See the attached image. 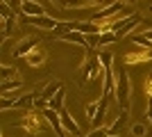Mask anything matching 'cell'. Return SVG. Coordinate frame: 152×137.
I'll list each match as a JSON object with an SVG mask.
<instances>
[{
  "label": "cell",
  "instance_id": "obj_2",
  "mask_svg": "<svg viewBox=\"0 0 152 137\" xmlns=\"http://www.w3.org/2000/svg\"><path fill=\"white\" fill-rule=\"evenodd\" d=\"M45 124H48V121H45V117H43V114H39L37 110L25 112V117L20 119V126H23L27 133H39V130H43Z\"/></svg>",
  "mask_w": 152,
  "mask_h": 137
},
{
  "label": "cell",
  "instance_id": "obj_11",
  "mask_svg": "<svg viewBox=\"0 0 152 137\" xmlns=\"http://www.w3.org/2000/svg\"><path fill=\"white\" fill-rule=\"evenodd\" d=\"M23 16H45L43 7L39 2H30V0H23Z\"/></svg>",
  "mask_w": 152,
  "mask_h": 137
},
{
  "label": "cell",
  "instance_id": "obj_23",
  "mask_svg": "<svg viewBox=\"0 0 152 137\" xmlns=\"http://www.w3.org/2000/svg\"><path fill=\"white\" fill-rule=\"evenodd\" d=\"M86 137H109V133H107V130H102V128H100V130H93L91 135H86Z\"/></svg>",
  "mask_w": 152,
  "mask_h": 137
},
{
  "label": "cell",
  "instance_id": "obj_15",
  "mask_svg": "<svg viewBox=\"0 0 152 137\" xmlns=\"http://www.w3.org/2000/svg\"><path fill=\"white\" fill-rule=\"evenodd\" d=\"M14 89H20V80L18 78L16 80H7V82L0 85V94H2V96H9V91H14Z\"/></svg>",
  "mask_w": 152,
  "mask_h": 137
},
{
  "label": "cell",
  "instance_id": "obj_24",
  "mask_svg": "<svg viewBox=\"0 0 152 137\" xmlns=\"http://www.w3.org/2000/svg\"><path fill=\"white\" fill-rule=\"evenodd\" d=\"M143 37H145V39L152 44V30H145V32H143Z\"/></svg>",
  "mask_w": 152,
  "mask_h": 137
},
{
  "label": "cell",
  "instance_id": "obj_19",
  "mask_svg": "<svg viewBox=\"0 0 152 137\" xmlns=\"http://www.w3.org/2000/svg\"><path fill=\"white\" fill-rule=\"evenodd\" d=\"M9 107H16V98L2 96V98H0V110H9Z\"/></svg>",
  "mask_w": 152,
  "mask_h": 137
},
{
  "label": "cell",
  "instance_id": "obj_10",
  "mask_svg": "<svg viewBox=\"0 0 152 137\" xmlns=\"http://www.w3.org/2000/svg\"><path fill=\"white\" fill-rule=\"evenodd\" d=\"M37 91H32V94H25V96H18L16 98V110H34V101H37Z\"/></svg>",
  "mask_w": 152,
  "mask_h": 137
},
{
  "label": "cell",
  "instance_id": "obj_9",
  "mask_svg": "<svg viewBox=\"0 0 152 137\" xmlns=\"http://www.w3.org/2000/svg\"><path fill=\"white\" fill-rule=\"evenodd\" d=\"M61 82H59V80H50V82H48V85L43 87V91H39V98H43V101H48V103H50L52 98L57 96V91L61 89Z\"/></svg>",
  "mask_w": 152,
  "mask_h": 137
},
{
  "label": "cell",
  "instance_id": "obj_13",
  "mask_svg": "<svg viewBox=\"0 0 152 137\" xmlns=\"http://www.w3.org/2000/svg\"><path fill=\"white\" fill-rule=\"evenodd\" d=\"M98 59H100L102 71L114 69V55H111V50H100V53H98Z\"/></svg>",
  "mask_w": 152,
  "mask_h": 137
},
{
  "label": "cell",
  "instance_id": "obj_18",
  "mask_svg": "<svg viewBox=\"0 0 152 137\" xmlns=\"http://www.w3.org/2000/svg\"><path fill=\"white\" fill-rule=\"evenodd\" d=\"M132 41H134V44H139V46H143L145 50H152V44L143 37V34H132Z\"/></svg>",
  "mask_w": 152,
  "mask_h": 137
},
{
  "label": "cell",
  "instance_id": "obj_12",
  "mask_svg": "<svg viewBox=\"0 0 152 137\" xmlns=\"http://www.w3.org/2000/svg\"><path fill=\"white\" fill-rule=\"evenodd\" d=\"M25 59L30 62V66H41L45 59H48V53H45L43 48H34V50H32Z\"/></svg>",
  "mask_w": 152,
  "mask_h": 137
},
{
  "label": "cell",
  "instance_id": "obj_5",
  "mask_svg": "<svg viewBox=\"0 0 152 137\" xmlns=\"http://www.w3.org/2000/svg\"><path fill=\"white\" fill-rule=\"evenodd\" d=\"M0 16H2V19H0L2 34H5V37H9V34L14 32V23H16V21H14V12L7 7V2H0Z\"/></svg>",
  "mask_w": 152,
  "mask_h": 137
},
{
  "label": "cell",
  "instance_id": "obj_1",
  "mask_svg": "<svg viewBox=\"0 0 152 137\" xmlns=\"http://www.w3.org/2000/svg\"><path fill=\"white\" fill-rule=\"evenodd\" d=\"M129 89H132L129 76L125 71H121L118 73V80H116V101L121 105V110H127V112H129Z\"/></svg>",
  "mask_w": 152,
  "mask_h": 137
},
{
  "label": "cell",
  "instance_id": "obj_22",
  "mask_svg": "<svg viewBox=\"0 0 152 137\" xmlns=\"http://www.w3.org/2000/svg\"><path fill=\"white\" fill-rule=\"evenodd\" d=\"M143 89H145L148 98H152V76H148V78H145V82H143Z\"/></svg>",
  "mask_w": 152,
  "mask_h": 137
},
{
  "label": "cell",
  "instance_id": "obj_4",
  "mask_svg": "<svg viewBox=\"0 0 152 137\" xmlns=\"http://www.w3.org/2000/svg\"><path fill=\"white\" fill-rule=\"evenodd\" d=\"M39 37H23L18 44L14 46V57H27L34 48H39Z\"/></svg>",
  "mask_w": 152,
  "mask_h": 137
},
{
  "label": "cell",
  "instance_id": "obj_14",
  "mask_svg": "<svg viewBox=\"0 0 152 137\" xmlns=\"http://www.w3.org/2000/svg\"><path fill=\"white\" fill-rule=\"evenodd\" d=\"M64 101H66V89H59L57 91V96L50 101V110H55V112H59V110H64Z\"/></svg>",
  "mask_w": 152,
  "mask_h": 137
},
{
  "label": "cell",
  "instance_id": "obj_6",
  "mask_svg": "<svg viewBox=\"0 0 152 137\" xmlns=\"http://www.w3.org/2000/svg\"><path fill=\"white\" fill-rule=\"evenodd\" d=\"M127 119H129V112H127V110H123L121 114H118V117L114 119V124H111V126L107 128L109 137H116V135H121V133L127 128Z\"/></svg>",
  "mask_w": 152,
  "mask_h": 137
},
{
  "label": "cell",
  "instance_id": "obj_21",
  "mask_svg": "<svg viewBox=\"0 0 152 137\" xmlns=\"http://www.w3.org/2000/svg\"><path fill=\"white\" fill-rule=\"evenodd\" d=\"M132 135L134 137H143V135H145V126H143V124H134L132 126Z\"/></svg>",
  "mask_w": 152,
  "mask_h": 137
},
{
  "label": "cell",
  "instance_id": "obj_17",
  "mask_svg": "<svg viewBox=\"0 0 152 137\" xmlns=\"http://www.w3.org/2000/svg\"><path fill=\"white\" fill-rule=\"evenodd\" d=\"M116 41H118L116 32H102L100 34V46H109V44H116Z\"/></svg>",
  "mask_w": 152,
  "mask_h": 137
},
{
  "label": "cell",
  "instance_id": "obj_20",
  "mask_svg": "<svg viewBox=\"0 0 152 137\" xmlns=\"http://www.w3.org/2000/svg\"><path fill=\"white\" fill-rule=\"evenodd\" d=\"M95 114H98V103H89V105H86V119H89L91 124H93Z\"/></svg>",
  "mask_w": 152,
  "mask_h": 137
},
{
  "label": "cell",
  "instance_id": "obj_7",
  "mask_svg": "<svg viewBox=\"0 0 152 137\" xmlns=\"http://www.w3.org/2000/svg\"><path fill=\"white\" fill-rule=\"evenodd\" d=\"M152 59V50H139V53H127L125 55V64L134 66V64H143Z\"/></svg>",
  "mask_w": 152,
  "mask_h": 137
},
{
  "label": "cell",
  "instance_id": "obj_3",
  "mask_svg": "<svg viewBox=\"0 0 152 137\" xmlns=\"http://www.w3.org/2000/svg\"><path fill=\"white\" fill-rule=\"evenodd\" d=\"M23 23L25 25H37V27H41V30H57V25H59V21L57 19H52V16H23Z\"/></svg>",
  "mask_w": 152,
  "mask_h": 137
},
{
  "label": "cell",
  "instance_id": "obj_8",
  "mask_svg": "<svg viewBox=\"0 0 152 137\" xmlns=\"http://www.w3.org/2000/svg\"><path fill=\"white\" fill-rule=\"evenodd\" d=\"M107 105H109V98L107 96H102L100 101H98V114H95L93 119V130H100L102 128V121H104V117H107Z\"/></svg>",
  "mask_w": 152,
  "mask_h": 137
},
{
  "label": "cell",
  "instance_id": "obj_16",
  "mask_svg": "<svg viewBox=\"0 0 152 137\" xmlns=\"http://www.w3.org/2000/svg\"><path fill=\"white\" fill-rule=\"evenodd\" d=\"M14 73H16V69H14V66H0V78H2V82L12 80ZM14 80H16V78H14Z\"/></svg>",
  "mask_w": 152,
  "mask_h": 137
}]
</instances>
